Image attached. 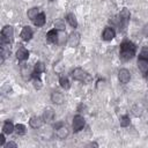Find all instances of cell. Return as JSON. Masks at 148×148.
<instances>
[{"label": "cell", "instance_id": "4316f807", "mask_svg": "<svg viewBox=\"0 0 148 148\" xmlns=\"http://www.w3.org/2000/svg\"><path fill=\"white\" fill-rule=\"evenodd\" d=\"M120 126L121 127H127V126H130V124H131V120H130V117L127 116V114H124L121 118H120Z\"/></svg>", "mask_w": 148, "mask_h": 148}, {"label": "cell", "instance_id": "277c9868", "mask_svg": "<svg viewBox=\"0 0 148 148\" xmlns=\"http://www.w3.org/2000/svg\"><path fill=\"white\" fill-rule=\"evenodd\" d=\"M14 37V28L12 25H5L1 29L0 34V44L3 45H10Z\"/></svg>", "mask_w": 148, "mask_h": 148}, {"label": "cell", "instance_id": "8fae6325", "mask_svg": "<svg viewBox=\"0 0 148 148\" xmlns=\"http://www.w3.org/2000/svg\"><path fill=\"white\" fill-rule=\"evenodd\" d=\"M50 98H51V102L54 103V104H57V105H61V104L65 102V96H64V94H62L61 91H59V90L52 91Z\"/></svg>", "mask_w": 148, "mask_h": 148}, {"label": "cell", "instance_id": "8992f818", "mask_svg": "<svg viewBox=\"0 0 148 148\" xmlns=\"http://www.w3.org/2000/svg\"><path fill=\"white\" fill-rule=\"evenodd\" d=\"M54 131H56V136L60 140H64L69 135L68 127L66 125H64L62 123H58L57 125H54Z\"/></svg>", "mask_w": 148, "mask_h": 148}, {"label": "cell", "instance_id": "ac0fdd59", "mask_svg": "<svg viewBox=\"0 0 148 148\" xmlns=\"http://www.w3.org/2000/svg\"><path fill=\"white\" fill-rule=\"evenodd\" d=\"M32 71L34 69H31L27 65H24V66L21 67V75H22V77H23L24 81H28V80H31L32 79Z\"/></svg>", "mask_w": 148, "mask_h": 148}, {"label": "cell", "instance_id": "ba28073f", "mask_svg": "<svg viewBox=\"0 0 148 148\" xmlns=\"http://www.w3.org/2000/svg\"><path fill=\"white\" fill-rule=\"evenodd\" d=\"M80 39H81V36L79 32L76 31H73L68 35V38H67V45L71 46V47H76L79 44H80Z\"/></svg>", "mask_w": 148, "mask_h": 148}, {"label": "cell", "instance_id": "44dd1931", "mask_svg": "<svg viewBox=\"0 0 148 148\" xmlns=\"http://www.w3.org/2000/svg\"><path fill=\"white\" fill-rule=\"evenodd\" d=\"M10 54V50H9V45H3L0 44V56H1V64L5 61V59Z\"/></svg>", "mask_w": 148, "mask_h": 148}, {"label": "cell", "instance_id": "9c48e42d", "mask_svg": "<svg viewBox=\"0 0 148 148\" xmlns=\"http://www.w3.org/2000/svg\"><path fill=\"white\" fill-rule=\"evenodd\" d=\"M32 79H39L42 73L45 72V65L44 62L42 61H37L35 65H34V68H32Z\"/></svg>", "mask_w": 148, "mask_h": 148}, {"label": "cell", "instance_id": "484cf974", "mask_svg": "<svg viewBox=\"0 0 148 148\" xmlns=\"http://www.w3.org/2000/svg\"><path fill=\"white\" fill-rule=\"evenodd\" d=\"M54 28L57 29V30H65V28H66V25H65V21L64 20H61V18H58V20H56V22H54Z\"/></svg>", "mask_w": 148, "mask_h": 148}, {"label": "cell", "instance_id": "30bf717a", "mask_svg": "<svg viewBox=\"0 0 148 148\" xmlns=\"http://www.w3.org/2000/svg\"><path fill=\"white\" fill-rule=\"evenodd\" d=\"M118 80H119V82L121 84L128 83L130 80H131V73H130V71L126 69V68L119 69V72H118Z\"/></svg>", "mask_w": 148, "mask_h": 148}, {"label": "cell", "instance_id": "9a60e30c", "mask_svg": "<svg viewBox=\"0 0 148 148\" xmlns=\"http://www.w3.org/2000/svg\"><path fill=\"white\" fill-rule=\"evenodd\" d=\"M32 36H34L32 29H31L29 25H24V27L22 28L21 32H20V37H21L24 42H28V40H30V39L32 38Z\"/></svg>", "mask_w": 148, "mask_h": 148}, {"label": "cell", "instance_id": "83f0119b", "mask_svg": "<svg viewBox=\"0 0 148 148\" xmlns=\"http://www.w3.org/2000/svg\"><path fill=\"white\" fill-rule=\"evenodd\" d=\"M32 82H34V87H35V89H37V90H39V89L43 87V83H42L40 77H39V79H32Z\"/></svg>", "mask_w": 148, "mask_h": 148}, {"label": "cell", "instance_id": "4fadbf2b", "mask_svg": "<svg viewBox=\"0 0 148 148\" xmlns=\"http://www.w3.org/2000/svg\"><path fill=\"white\" fill-rule=\"evenodd\" d=\"M44 119H43V116H32L30 119H29V125L31 128H39L43 126L44 124Z\"/></svg>", "mask_w": 148, "mask_h": 148}, {"label": "cell", "instance_id": "7c38bea8", "mask_svg": "<svg viewBox=\"0 0 148 148\" xmlns=\"http://www.w3.org/2000/svg\"><path fill=\"white\" fill-rule=\"evenodd\" d=\"M116 37V31L112 27H105L102 32V39L105 42H110Z\"/></svg>", "mask_w": 148, "mask_h": 148}, {"label": "cell", "instance_id": "d6986e66", "mask_svg": "<svg viewBox=\"0 0 148 148\" xmlns=\"http://www.w3.org/2000/svg\"><path fill=\"white\" fill-rule=\"evenodd\" d=\"M45 21H46V17H45V14L43 13V12H40L35 18H34V21H32V23H34V25L35 27H37V28H40V27H43L44 24H45Z\"/></svg>", "mask_w": 148, "mask_h": 148}, {"label": "cell", "instance_id": "7402d4cb", "mask_svg": "<svg viewBox=\"0 0 148 148\" xmlns=\"http://www.w3.org/2000/svg\"><path fill=\"white\" fill-rule=\"evenodd\" d=\"M66 21H67V23L72 27V28H77V20H76V16L73 14V13H68L67 15H66Z\"/></svg>", "mask_w": 148, "mask_h": 148}, {"label": "cell", "instance_id": "52a82bcc", "mask_svg": "<svg viewBox=\"0 0 148 148\" xmlns=\"http://www.w3.org/2000/svg\"><path fill=\"white\" fill-rule=\"evenodd\" d=\"M86 125V120L81 114H76L73 117V121H72V128L74 133L80 132Z\"/></svg>", "mask_w": 148, "mask_h": 148}, {"label": "cell", "instance_id": "4dcf8cb0", "mask_svg": "<svg viewBox=\"0 0 148 148\" xmlns=\"http://www.w3.org/2000/svg\"><path fill=\"white\" fill-rule=\"evenodd\" d=\"M142 34H143L146 37H148V23L143 25V28H142Z\"/></svg>", "mask_w": 148, "mask_h": 148}, {"label": "cell", "instance_id": "6da1fadb", "mask_svg": "<svg viewBox=\"0 0 148 148\" xmlns=\"http://www.w3.org/2000/svg\"><path fill=\"white\" fill-rule=\"evenodd\" d=\"M136 53V46L133 42L131 40H124L120 44L119 49V57L123 61H128L131 60Z\"/></svg>", "mask_w": 148, "mask_h": 148}, {"label": "cell", "instance_id": "e0dca14e", "mask_svg": "<svg viewBox=\"0 0 148 148\" xmlns=\"http://www.w3.org/2000/svg\"><path fill=\"white\" fill-rule=\"evenodd\" d=\"M54 117H56V114H54L53 109L46 108V109L44 110V112H43V119H44L45 123H47V124L52 123V121L54 120Z\"/></svg>", "mask_w": 148, "mask_h": 148}, {"label": "cell", "instance_id": "3957f363", "mask_svg": "<svg viewBox=\"0 0 148 148\" xmlns=\"http://www.w3.org/2000/svg\"><path fill=\"white\" fill-rule=\"evenodd\" d=\"M71 75H72L73 80L79 81V82H82V83H89V82L91 81L90 74H89L86 69H83V68H81V67L74 68V69L72 71Z\"/></svg>", "mask_w": 148, "mask_h": 148}, {"label": "cell", "instance_id": "cb8c5ba5", "mask_svg": "<svg viewBox=\"0 0 148 148\" xmlns=\"http://www.w3.org/2000/svg\"><path fill=\"white\" fill-rule=\"evenodd\" d=\"M59 83H60V87L65 90H68L71 88V83H69V80L66 77V76H60L59 77Z\"/></svg>", "mask_w": 148, "mask_h": 148}, {"label": "cell", "instance_id": "5b68a950", "mask_svg": "<svg viewBox=\"0 0 148 148\" xmlns=\"http://www.w3.org/2000/svg\"><path fill=\"white\" fill-rule=\"evenodd\" d=\"M130 18H131V13H130V10L128 9H126V8H124V9H121L120 10V13H119V15H118V27H119V30L120 31H124L126 28H127V25H128V22H130Z\"/></svg>", "mask_w": 148, "mask_h": 148}, {"label": "cell", "instance_id": "1f68e13d", "mask_svg": "<svg viewBox=\"0 0 148 148\" xmlns=\"http://www.w3.org/2000/svg\"><path fill=\"white\" fill-rule=\"evenodd\" d=\"M50 1H53V0H50Z\"/></svg>", "mask_w": 148, "mask_h": 148}, {"label": "cell", "instance_id": "d4e9b609", "mask_svg": "<svg viewBox=\"0 0 148 148\" xmlns=\"http://www.w3.org/2000/svg\"><path fill=\"white\" fill-rule=\"evenodd\" d=\"M25 132H27V128L23 124H16L15 125V133L17 135H24Z\"/></svg>", "mask_w": 148, "mask_h": 148}, {"label": "cell", "instance_id": "7a4b0ae2", "mask_svg": "<svg viewBox=\"0 0 148 148\" xmlns=\"http://www.w3.org/2000/svg\"><path fill=\"white\" fill-rule=\"evenodd\" d=\"M136 64H138V68L142 73V75L147 76L148 75V46H143L141 49Z\"/></svg>", "mask_w": 148, "mask_h": 148}, {"label": "cell", "instance_id": "2e32d148", "mask_svg": "<svg viewBox=\"0 0 148 148\" xmlns=\"http://www.w3.org/2000/svg\"><path fill=\"white\" fill-rule=\"evenodd\" d=\"M46 40L51 44H58V39H59V34H58V30L54 28V29H51L46 32Z\"/></svg>", "mask_w": 148, "mask_h": 148}, {"label": "cell", "instance_id": "5bb4252c", "mask_svg": "<svg viewBox=\"0 0 148 148\" xmlns=\"http://www.w3.org/2000/svg\"><path fill=\"white\" fill-rule=\"evenodd\" d=\"M16 58L18 61H25L29 58V51L23 45H18L16 50Z\"/></svg>", "mask_w": 148, "mask_h": 148}, {"label": "cell", "instance_id": "f546056e", "mask_svg": "<svg viewBox=\"0 0 148 148\" xmlns=\"http://www.w3.org/2000/svg\"><path fill=\"white\" fill-rule=\"evenodd\" d=\"M6 145V139H5V133L0 134V147H3Z\"/></svg>", "mask_w": 148, "mask_h": 148}, {"label": "cell", "instance_id": "603a6c76", "mask_svg": "<svg viewBox=\"0 0 148 148\" xmlns=\"http://www.w3.org/2000/svg\"><path fill=\"white\" fill-rule=\"evenodd\" d=\"M42 10L38 8V7H32V8H30V9H28V12H27V16H28V18L29 20H31V21H34V18L40 13Z\"/></svg>", "mask_w": 148, "mask_h": 148}, {"label": "cell", "instance_id": "f1b7e54d", "mask_svg": "<svg viewBox=\"0 0 148 148\" xmlns=\"http://www.w3.org/2000/svg\"><path fill=\"white\" fill-rule=\"evenodd\" d=\"M3 147H5V148H16V147H17V145H16L15 142L10 141V142H7V143H6Z\"/></svg>", "mask_w": 148, "mask_h": 148}, {"label": "cell", "instance_id": "ffe728a7", "mask_svg": "<svg viewBox=\"0 0 148 148\" xmlns=\"http://www.w3.org/2000/svg\"><path fill=\"white\" fill-rule=\"evenodd\" d=\"M2 132L5 134H12L13 132H15V126L10 120H6L2 125Z\"/></svg>", "mask_w": 148, "mask_h": 148}]
</instances>
